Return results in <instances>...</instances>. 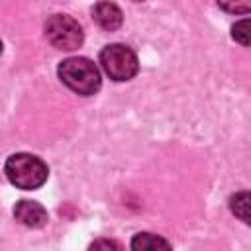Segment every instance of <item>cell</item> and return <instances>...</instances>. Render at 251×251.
Returning <instances> with one entry per match:
<instances>
[{"label": "cell", "mask_w": 251, "mask_h": 251, "mask_svg": "<svg viewBox=\"0 0 251 251\" xmlns=\"http://www.w3.org/2000/svg\"><path fill=\"white\" fill-rule=\"evenodd\" d=\"M4 173L8 176V180L24 190H35L39 188L47 176H49V169L47 165L29 153H14L8 157L6 165H4Z\"/></svg>", "instance_id": "obj_1"}, {"label": "cell", "mask_w": 251, "mask_h": 251, "mask_svg": "<svg viewBox=\"0 0 251 251\" xmlns=\"http://www.w3.org/2000/svg\"><path fill=\"white\" fill-rule=\"evenodd\" d=\"M59 78L63 80L65 86H69L73 92L90 96L100 88V71L98 67L86 59V57H71L61 61L59 65Z\"/></svg>", "instance_id": "obj_2"}, {"label": "cell", "mask_w": 251, "mask_h": 251, "mask_svg": "<svg viewBox=\"0 0 251 251\" xmlns=\"http://www.w3.org/2000/svg\"><path fill=\"white\" fill-rule=\"evenodd\" d=\"M100 65L104 69V73L112 78V80H129L135 76L139 63L135 53L122 43H112L106 45L100 51Z\"/></svg>", "instance_id": "obj_3"}, {"label": "cell", "mask_w": 251, "mask_h": 251, "mask_svg": "<svg viewBox=\"0 0 251 251\" xmlns=\"http://www.w3.org/2000/svg\"><path fill=\"white\" fill-rule=\"evenodd\" d=\"M45 35L49 43L63 51H73L82 45L84 33L76 20L65 14H55L45 24Z\"/></svg>", "instance_id": "obj_4"}, {"label": "cell", "mask_w": 251, "mask_h": 251, "mask_svg": "<svg viewBox=\"0 0 251 251\" xmlns=\"http://www.w3.org/2000/svg\"><path fill=\"white\" fill-rule=\"evenodd\" d=\"M14 218L27 227H41L47 224V212L33 200H20L14 206Z\"/></svg>", "instance_id": "obj_5"}, {"label": "cell", "mask_w": 251, "mask_h": 251, "mask_svg": "<svg viewBox=\"0 0 251 251\" xmlns=\"http://www.w3.org/2000/svg\"><path fill=\"white\" fill-rule=\"evenodd\" d=\"M92 20L106 31H114L122 25L124 14L114 2H98L92 10Z\"/></svg>", "instance_id": "obj_6"}, {"label": "cell", "mask_w": 251, "mask_h": 251, "mask_svg": "<svg viewBox=\"0 0 251 251\" xmlns=\"http://www.w3.org/2000/svg\"><path fill=\"white\" fill-rule=\"evenodd\" d=\"M131 249L135 251H151V249H171V243L155 233H137L131 239Z\"/></svg>", "instance_id": "obj_7"}, {"label": "cell", "mask_w": 251, "mask_h": 251, "mask_svg": "<svg viewBox=\"0 0 251 251\" xmlns=\"http://www.w3.org/2000/svg\"><path fill=\"white\" fill-rule=\"evenodd\" d=\"M229 208H231V212L239 220H243L245 224H249V192H237V194H233L231 200H229Z\"/></svg>", "instance_id": "obj_8"}, {"label": "cell", "mask_w": 251, "mask_h": 251, "mask_svg": "<svg viewBox=\"0 0 251 251\" xmlns=\"http://www.w3.org/2000/svg\"><path fill=\"white\" fill-rule=\"evenodd\" d=\"M218 4L229 14H247L251 10V0H218Z\"/></svg>", "instance_id": "obj_9"}, {"label": "cell", "mask_w": 251, "mask_h": 251, "mask_svg": "<svg viewBox=\"0 0 251 251\" xmlns=\"http://www.w3.org/2000/svg\"><path fill=\"white\" fill-rule=\"evenodd\" d=\"M231 37H233L235 41H239L243 47L249 45V20H247V18L241 20V22H237V24L231 27Z\"/></svg>", "instance_id": "obj_10"}, {"label": "cell", "mask_w": 251, "mask_h": 251, "mask_svg": "<svg viewBox=\"0 0 251 251\" xmlns=\"http://www.w3.org/2000/svg\"><path fill=\"white\" fill-rule=\"evenodd\" d=\"M90 249H122V245L112 239H98L90 245Z\"/></svg>", "instance_id": "obj_11"}, {"label": "cell", "mask_w": 251, "mask_h": 251, "mask_svg": "<svg viewBox=\"0 0 251 251\" xmlns=\"http://www.w3.org/2000/svg\"><path fill=\"white\" fill-rule=\"evenodd\" d=\"M0 53H2V41H0Z\"/></svg>", "instance_id": "obj_12"}, {"label": "cell", "mask_w": 251, "mask_h": 251, "mask_svg": "<svg viewBox=\"0 0 251 251\" xmlns=\"http://www.w3.org/2000/svg\"><path fill=\"white\" fill-rule=\"evenodd\" d=\"M135 2H143V0H135Z\"/></svg>", "instance_id": "obj_13"}]
</instances>
